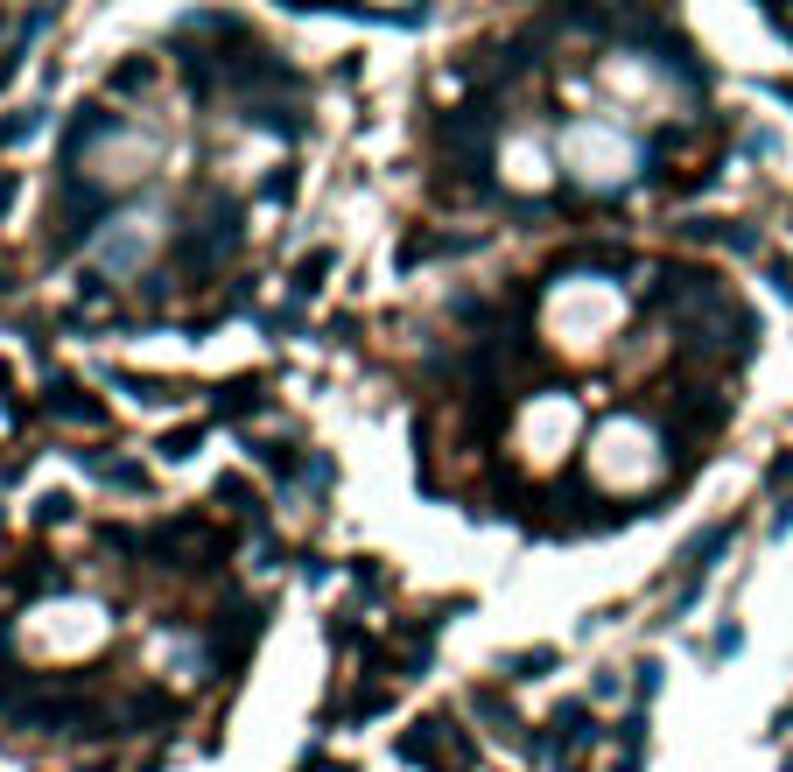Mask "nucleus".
Here are the masks:
<instances>
[{"label": "nucleus", "instance_id": "1", "mask_svg": "<svg viewBox=\"0 0 793 772\" xmlns=\"http://www.w3.org/2000/svg\"><path fill=\"white\" fill-rule=\"evenodd\" d=\"M8 197H14V176H8V169H0V211H8Z\"/></svg>", "mask_w": 793, "mask_h": 772}]
</instances>
